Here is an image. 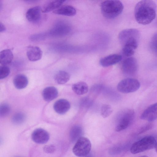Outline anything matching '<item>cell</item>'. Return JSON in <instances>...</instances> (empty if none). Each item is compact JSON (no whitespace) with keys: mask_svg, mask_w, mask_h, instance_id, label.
<instances>
[{"mask_svg":"<svg viewBox=\"0 0 157 157\" xmlns=\"http://www.w3.org/2000/svg\"><path fill=\"white\" fill-rule=\"evenodd\" d=\"M156 5L152 0H144L139 2L134 9L135 19L139 24L146 25L151 23L155 18Z\"/></svg>","mask_w":157,"mask_h":157,"instance_id":"obj_1","label":"cell"},{"mask_svg":"<svg viewBox=\"0 0 157 157\" xmlns=\"http://www.w3.org/2000/svg\"><path fill=\"white\" fill-rule=\"evenodd\" d=\"M118 38L122 46L124 54L127 57L133 55L139 43L140 33L139 31L135 29H124L120 33Z\"/></svg>","mask_w":157,"mask_h":157,"instance_id":"obj_2","label":"cell"},{"mask_svg":"<svg viewBox=\"0 0 157 157\" xmlns=\"http://www.w3.org/2000/svg\"><path fill=\"white\" fill-rule=\"evenodd\" d=\"M101 8L104 16L111 19L117 17L121 13L124 6L119 0H106L101 3Z\"/></svg>","mask_w":157,"mask_h":157,"instance_id":"obj_3","label":"cell"},{"mask_svg":"<svg viewBox=\"0 0 157 157\" xmlns=\"http://www.w3.org/2000/svg\"><path fill=\"white\" fill-rule=\"evenodd\" d=\"M156 143L155 138L152 136H145L136 142L132 145L130 151L133 154H136L155 147Z\"/></svg>","mask_w":157,"mask_h":157,"instance_id":"obj_4","label":"cell"},{"mask_svg":"<svg viewBox=\"0 0 157 157\" xmlns=\"http://www.w3.org/2000/svg\"><path fill=\"white\" fill-rule=\"evenodd\" d=\"M134 117L135 112L133 109H129L123 111L119 116L115 131L119 132L126 128L132 123Z\"/></svg>","mask_w":157,"mask_h":157,"instance_id":"obj_5","label":"cell"},{"mask_svg":"<svg viewBox=\"0 0 157 157\" xmlns=\"http://www.w3.org/2000/svg\"><path fill=\"white\" fill-rule=\"evenodd\" d=\"M91 147V144L89 140L86 137L81 136L77 141L72 151L76 156L83 157L88 154Z\"/></svg>","mask_w":157,"mask_h":157,"instance_id":"obj_6","label":"cell"},{"mask_svg":"<svg viewBox=\"0 0 157 157\" xmlns=\"http://www.w3.org/2000/svg\"><path fill=\"white\" fill-rule=\"evenodd\" d=\"M140 82L136 79L128 78L121 81L118 84V90L123 93L127 94L134 92L140 87Z\"/></svg>","mask_w":157,"mask_h":157,"instance_id":"obj_7","label":"cell"},{"mask_svg":"<svg viewBox=\"0 0 157 157\" xmlns=\"http://www.w3.org/2000/svg\"><path fill=\"white\" fill-rule=\"evenodd\" d=\"M122 69L124 73L128 76H133L137 72L138 64L136 59L134 57H129L123 61Z\"/></svg>","mask_w":157,"mask_h":157,"instance_id":"obj_8","label":"cell"},{"mask_svg":"<svg viewBox=\"0 0 157 157\" xmlns=\"http://www.w3.org/2000/svg\"><path fill=\"white\" fill-rule=\"evenodd\" d=\"M31 138L32 140L36 143L44 144L49 140V135L45 130L41 128H38L33 132Z\"/></svg>","mask_w":157,"mask_h":157,"instance_id":"obj_9","label":"cell"},{"mask_svg":"<svg viewBox=\"0 0 157 157\" xmlns=\"http://www.w3.org/2000/svg\"><path fill=\"white\" fill-rule=\"evenodd\" d=\"M141 119L152 121L157 119V102L152 104L146 109L140 116Z\"/></svg>","mask_w":157,"mask_h":157,"instance_id":"obj_10","label":"cell"},{"mask_svg":"<svg viewBox=\"0 0 157 157\" xmlns=\"http://www.w3.org/2000/svg\"><path fill=\"white\" fill-rule=\"evenodd\" d=\"M71 107L69 102L67 100L61 99L56 101L53 105L55 111L59 114H64L70 109Z\"/></svg>","mask_w":157,"mask_h":157,"instance_id":"obj_11","label":"cell"},{"mask_svg":"<svg viewBox=\"0 0 157 157\" xmlns=\"http://www.w3.org/2000/svg\"><path fill=\"white\" fill-rule=\"evenodd\" d=\"M122 56L118 54H113L101 58L100 60V65L103 67H108L114 65L121 60Z\"/></svg>","mask_w":157,"mask_h":157,"instance_id":"obj_12","label":"cell"},{"mask_svg":"<svg viewBox=\"0 0 157 157\" xmlns=\"http://www.w3.org/2000/svg\"><path fill=\"white\" fill-rule=\"evenodd\" d=\"M26 54L30 61H36L41 59L42 53L41 50L39 47L30 46L27 48Z\"/></svg>","mask_w":157,"mask_h":157,"instance_id":"obj_13","label":"cell"},{"mask_svg":"<svg viewBox=\"0 0 157 157\" xmlns=\"http://www.w3.org/2000/svg\"><path fill=\"white\" fill-rule=\"evenodd\" d=\"M41 11V8L39 6L30 8L26 12V18L29 21L36 22L40 17Z\"/></svg>","mask_w":157,"mask_h":157,"instance_id":"obj_14","label":"cell"},{"mask_svg":"<svg viewBox=\"0 0 157 157\" xmlns=\"http://www.w3.org/2000/svg\"><path fill=\"white\" fill-rule=\"evenodd\" d=\"M42 94L43 98L45 101H49L57 97L58 91L57 89L54 87H47L44 89Z\"/></svg>","mask_w":157,"mask_h":157,"instance_id":"obj_15","label":"cell"},{"mask_svg":"<svg viewBox=\"0 0 157 157\" xmlns=\"http://www.w3.org/2000/svg\"><path fill=\"white\" fill-rule=\"evenodd\" d=\"M55 14L68 16L75 15L76 12L75 9L70 5H65L60 6L53 11Z\"/></svg>","mask_w":157,"mask_h":157,"instance_id":"obj_16","label":"cell"},{"mask_svg":"<svg viewBox=\"0 0 157 157\" xmlns=\"http://www.w3.org/2000/svg\"><path fill=\"white\" fill-rule=\"evenodd\" d=\"M13 58V53L10 49L3 50L0 52V63L2 65L6 66L11 63Z\"/></svg>","mask_w":157,"mask_h":157,"instance_id":"obj_17","label":"cell"},{"mask_svg":"<svg viewBox=\"0 0 157 157\" xmlns=\"http://www.w3.org/2000/svg\"><path fill=\"white\" fill-rule=\"evenodd\" d=\"M13 83L16 88L21 89L27 86L28 83V80L26 76L20 74L15 77L13 80Z\"/></svg>","mask_w":157,"mask_h":157,"instance_id":"obj_18","label":"cell"},{"mask_svg":"<svg viewBox=\"0 0 157 157\" xmlns=\"http://www.w3.org/2000/svg\"><path fill=\"white\" fill-rule=\"evenodd\" d=\"M64 0H56L50 1L45 4L41 8L43 13H48L56 10L60 7Z\"/></svg>","mask_w":157,"mask_h":157,"instance_id":"obj_19","label":"cell"},{"mask_svg":"<svg viewBox=\"0 0 157 157\" xmlns=\"http://www.w3.org/2000/svg\"><path fill=\"white\" fill-rule=\"evenodd\" d=\"M72 89L76 94L82 95L88 92L89 88L87 84L85 82H79L73 84Z\"/></svg>","mask_w":157,"mask_h":157,"instance_id":"obj_20","label":"cell"},{"mask_svg":"<svg viewBox=\"0 0 157 157\" xmlns=\"http://www.w3.org/2000/svg\"><path fill=\"white\" fill-rule=\"evenodd\" d=\"M70 74L63 71H60L55 76L54 79L56 83L59 84H64L70 79Z\"/></svg>","mask_w":157,"mask_h":157,"instance_id":"obj_21","label":"cell"},{"mask_svg":"<svg viewBox=\"0 0 157 157\" xmlns=\"http://www.w3.org/2000/svg\"><path fill=\"white\" fill-rule=\"evenodd\" d=\"M82 132V127L78 125H75L71 128L70 132L71 141L74 142L81 137Z\"/></svg>","mask_w":157,"mask_h":157,"instance_id":"obj_22","label":"cell"},{"mask_svg":"<svg viewBox=\"0 0 157 157\" xmlns=\"http://www.w3.org/2000/svg\"><path fill=\"white\" fill-rule=\"evenodd\" d=\"M113 109L109 105L105 104L102 105L101 109V114L104 118L109 117L112 113Z\"/></svg>","mask_w":157,"mask_h":157,"instance_id":"obj_23","label":"cell"},{"mask_svg":"<svg viewBox=\"0 0 157 157\" xmlns=\"http://www.w3.org/2000/svg\"><path fill=\"white\" fill-rule=\"evenodd\" d=\"M10 111V107L6 103H2L0 106V116L5 117L7 116Z\"/></svg>","mask_w":157,"mask_h":157,"instance_id":"obj_24","label":"cell"},{"mask_svg":"<svg viewBox=\"0 0 157 157\" xmlns=\"http://www.w3.org/2000/svg\"><path fill=\"white\" fill-rule=\"evenodd\" d=\"M25 117L24 114L21 113H17L13 116V121L16 124L22 123L25 120Z\"/></svg>","mask_w":157,"mask_h":157,"instance_id":"obj_25","label":"cell"},{"mask_svg":"<svg viewBox=\"0 0 157 157\" xmlns=\"http://www.w3.org/2000/svg\"><path fill=\"white\" fill-rule=\"evenodd\" d=\"M10 73V68L6 66L0 67V79H3L8 76Z\"/></svg>","mask_w":157,"mask_h":157,"instance_id":"obj_26","label":"cell"},{"mask_svg":"<svg viewBox=\"0 0 157 157\" xmlns=\"http://www.w3.org/2000/svg\"><path fill=\"white\" fill-rule=\"evenodd\" d=\"M153 127V124L151 123H148L141 127L138 130L137 134L139 135L151 129Z\"/></svg>","mask_w":157,"mask_h":157,"instance_id":"obj_27","label":"cell"},{"mask_svg":"<svg viewBox=\"0 0 157 157\" xmlns=\"http://www.w3.org/2000/svg\"><path fill=\"white\" fill-rule=\"evenodd\" d=\"M44 151L48 153H53L56 150L55 147L52 145H46L44 147Z\"/></svg>","mask_w":157,"mask_h":157,"instance_id":"obj_28","label":"cell"},{"mask_svg":"<svg viewBox=\"0 0 157 157\" xmlns=\"http://www.w3.org/2000/svg\"><path fill=\"white\" fill-rule=\"evenodd\" d=\"M91 101L88 98H85L81 101V105L86 107H89L91 104Z\"/></svg>","mask_w":157,"mask_h":157,"instance_id":"obj_29","label":"cell"},{"mask_svg":"<svg viewBox=\"0 0 157 157\" xmlns=\"http://www.w3.org/2000/svg\"><path fill=\"white\" fill-rule=\"evenodd\" d=\"M6 29L5 26L1 22L0 23V32H3Z\"/></svg>","mask_w":157,"mask_h":157,"instance_id":"obj_30","label":"cell"},{"mask_svg":"<svg viewBox=\"0 0 157 157\" xmlns=\"http://www.w3.org/2000/svg\"><path fill=\"white\" fill-rule=\"evenodd\" d=\"M155 150H156V152H157V143L156 144V145H155Z\"/></svg>","mask_w":157,"mask_h":157,"instance_id":"obj_31","label":"cell"},{"mask_svg":"<svg viewBox=\"0 0 157 157\" xmlns=\"http://www.w3.org/2000/svg\"><path fill=\"white\" fill-rule=\"evenodd\" d=\"M148 157L147 156L143 155V156H140V157Z\"/></svg>","mask_w":157,"mask_h":157,"instance_id":"obj_32","label":"cell"},{"mask_svg":"<svg viewBox=\"0 0 157 157\" xmlns=\"http://www.w3.org/2000/svg\"></svg>","mask_w":157,"mask_h":157,"instance_id":"obj_33","label":"cell"}]
</instances>
